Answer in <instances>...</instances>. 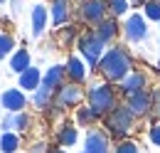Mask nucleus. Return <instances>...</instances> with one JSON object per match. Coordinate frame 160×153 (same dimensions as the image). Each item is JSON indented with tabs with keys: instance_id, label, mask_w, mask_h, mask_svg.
Returning a JSON list of instances; mask_svg holds the SVG:
<instances>
[{
	"instance_id": "obj_1",
	"label": "nucleus",
	"mask_w": 160,
	"mask_h": 153,
	"mask_svg": "<svg viewBox=\"0 0 160 153\" xmlns=\"http://www.w3.org/2000/svg\"><path fill=\"white\" fill-rule=\"evenodd\" d=\"M99 72L106 76V82H123L126 76L133 72V59L128 55L126 47H111L106 50V55L101 57V64H99Z\"/></svg>"
},
{
	"instance_id": "obj_2",
	"label": "nucleus",
	"mask_w": 160,
	"mask_h": 153,
	"mask_svg": "<svg viewBox=\"0 0 160 153\" xmlns=\"http://www.w3.org/2000/svg\"><path fill=\"white\" fill-rule=\"evenodd\" d=\"M86 101H89V106L96 111L99 119H106V116L118 106V94H116V89H113L108 82H103V84H94V87L86 92Z\"/></svg>"
},
{
	"instance_id": "obj_3",
	"label": "nucleus",
	"mask_w": 160,
	"mask_h": 153,
	"mask_svg": "<svg viewBox=\"0 0 160 153\" xmlns=\"http://www.w3.org/2000/svg\"><path fill=\"white\" fill-rule=\"evenodd\" d=\"M103 126H106V134L108 136L126 138V136L133 131V126H136V114H133L126 104H118L111 114L103 119Z\"/></svg>"
},
{
	"instance_id": "obj_4",
	"label": "nucleus",
	"mask_w": 160,
	"mask_h": 153,
	"mask_svg": "<svg viewBox=\"0 0 160 153\" xmlns=\"http://www.w3.org/2000/svg\"><path fill=\"white\" fill-rule=\"evenodd\" d=\"M77 47H79L81 57L86 59V64H89L91 69H99L101 57L106 55V45H103V42L96 37V32H94V30H89V32L79 35V42H77Z\"/></svg>"
},
{
	"instance_id": "obj_5",
	"label": "nucleus",
	"mask_w": 160,
	"mask_h": 153,
	"mask_svg": "<svg viewBox=\"0 0 160 153\" xmlns=\"http://www.w3.org/2000/svg\"><path fill=\"white\" fill-rule=\"evenodd\" d=\"M84 89H81L79 84H64V87H59L57 92H54V109H59V111H64V109H72V106H79L81 99H84Z\"/></svg>"
},
{
	"instance_id": "obj_6",
	"label": "nucleus",
	"mask_w": 160,
	"mask_h": 153,
	"mask_svg": "<svg viewBox=\"0 0 160 153\" xmlns=\"http://www.w3.org/2000/svg\"><path fill=\"white\" fill-rule=\"evenodd\" d=\"M108 13V0H81L79 18L86 25H101Z\"/></svg>"
},
{
	"instance_id": "obj_7",
	"label": "nucleus",
	"mask_w": 160,
	"mask_h": 153,
	"mask_svg": "<svg viewBox=\"0 0 160 153\" xmlns=\"http://www.w3.org/2000/svg\"><path fill=\"white\" fill-rule=\"evenodd\" d=\"M81 153H111V138L101 129H89Z\"/></svg>"
},
{
	"instance_id": "obj_8",
	"label": "nucleus",
	"mask_w": 160,
	"mask_h": 153,
	"mask_svg": "<svg viewBox=\"0 0 160 153\" xmlns=\"http://www.w3.org/2000/svg\"><path fill=\"white\" fill-rule=\"evenodd\" d=\"M123 35L128 42H143L148 37V25H145V18L140 13H131L126 18V25H123Z\"/></svg>"
},
{
	"instance_id": "obj_9",
	"label": "nucleus",
	"mask_w": 160,
	"mask_h": 153,
	"mask_svg": "<svg viewBox=\"0 0 160 153\" xmlns=\"http://www.w3.org/2000/svg\"><path fill=\"white\" fill-rule=\"evenodd\" d=\"M0 104H2V109L8 114H20L27 106V96H25V92L20 87H10V89H5L0 94Z\"/></svg>"
},
{
	"instance_id": "obj_10",
	"label": "nucleus",
	"mask_w": 160,
	"mask_h": 153,
	"mask_svg": "<svg viewBox=\"0 0 160 153\" xmlns=\"http://www.w3.org/2000/svg\"><path fill=\"white\" fill-rule=\"evenodd\" d=\"M126 106L136 114V119H138V116H148L153 111V94H150L148 89H143L138 94L128 96V99H126Z\"/></svg>"
},
{
	"instance_id": "obj_11",
	"label": "nucleus",
	"mask_w": 160,
	"mask_h": 153,
	"mask_svg": "<svg viewBox=\"0 0 160 153\" xmlns=\"http://www.w3.org/2000/svg\"><path fill=\"white\" fill-rule=\"evenodd\" d=\"M145 87H148V76L143 74V72H136V69H133V72H131V74H128V76H126V79L118 84V92L128 99V96L143 92Z\"/></svg>"
},
{
	"instance_id": "obj_12",
	"label": "nucleus",
	"mask_w": 160,
	"mask_h": 153,
	"mask_svg": "<svg viewBox=\"0 0 160 153\" xmlns=\"http://www.w3.org/2000/svg\"><path fill=\"white\" fill-rule=\"evenodd\" d=\"M64 84H67V67H64V64L49 67V69L44 72V76H42V87H47V89H52V92H57Z\"/></svg>"
},
{
	"instance_id": "obj_13",
	"label": "nucleus",
	"mask_w": 160,
	"mask_h": 153,
	"mask_svg": "<svg viewBox=\"0 0 160 153\" xmlns=\"http://www.w3.org/2000/svg\"><path fill=\"white\" fill-rule=\"evenodd\" d=\"M42 76L44 74H42L37 67H30L27 72H22V74L18 76V87H20L22 92H32V94H35L42 87Z\"/></svg>"
},
{
	"instance_id": "obj_14",
	"label": "nucleus",
	"mask_w": 160,
	"mask_h": 153,
	"mask_svg": "<svg viewBox=\"0 0 160 153\" xmlns=\"http://www.w3.org/2000/svg\"><path fill=\"white\" fill-rule=\"evenodd\" d=\"M49 15H52V25L62 27L64 22H69V18H72V3L69 0H52Z\"/></svg>"
},
{
	"instance_id": "obj_15",
	"label": "nucleus",
	"mask_w": 160,
	"mask_h": 153,
	"mask_svg": "<svg viewBox=\"0 0 160 153\" xmlns=\"http://www.w3.org/2000/svg\"><path fill=\"white\" fill-rule=\"evenodd\" d=\"M8 67H10V72H15V74L20 76L22 72H27L30 67H32V57H30V52L20 47V50H15L12 52V57L8 59Z\"/></svg>"
},
{
	"instance_id": "obj_16",
	"label": "nucleus",
	"mask_w": 160,
	"mask_h": 153,
	"mask_svg": "<svg viewBox=\"0 0 160 153\" xmlns=\"http://www.w3.org/2000/svg\"><path fill=\"white\" fill-rule=\"evenodd\" d=\"M64 67H67V76L72 79V84H84V82H86V64L81 62V57H74V55H72V57L67 59Z\"/></svg>"
},
{
	"instance_id": "obj_17",
	"label": "nucleus",
	"mask_w": 160,
	"mask_h": 153,
	"mask_svg": "<svg viewBox=\"0 0 160 153\" xmlns=\"http://www.w3.org/2000/svg\"><path fill=\"white\" fill-rule=\"evenodd\" d=\"M47 18H49V13H47L44 5H35V8H32V13H30V20H32V37H40L42 32L47 30Z\"/></svg>"
},
{
	"instance_id": "obj_18",
	"label": "nucleus",
	"mask_w": 160,
	"mask_h": 153,
	"mask_svg": "<svg viewBox=\"0 0 160 153\" xmlns=\"http://www.w3.org/2000/svg\"><path fill=\"white\" fill-rule=\"evenodd\" d=\"M94 32H96V37H99L103 45H108L111 40L118 35V22H116L113 18H106L101 25H96V27H94Z\"/></svg>"
},
{
	"instance_id": "obj_19",
	"label": "nucleus",
	"mask_w": 160,
	"mask_h": 153,
	"mask_svg": "<svg viewBox=\"0 0 160 153\" xmlns=\"http://www.w3.org/2000/svg\"><path fill=\"white\" fill-rule=\"evenodd\" d=\"M79 141V131H77V126H72V124H64V126H59V131H57V146H74Z\"/></svg>"
},
{
	"instance_id": "obj_20",
	"label": "nucleus",
	"mask_w": 160,
	"mask_h": 153,
	"mask_svg": "<svg viewBox=\"0 0 160 153\" xmlns=\"http://www.w3.org/2000/svg\"><path fill=\"white\" fill-rule=\"evenodd\" d=\"M52 104H54V92H52V89H47V87H40V89L32 94V106H35V109H40V111L49 109Z\"/></svg>"
},
{
	"instance_id": "obj_21",
	"label": "nucleus",
	"mask_w": 160,
	"mask_h": 153,
	"mask_svg": "<svg viewBox=\"0 0 160 153\" xmlns=\"http://www.w3.org/2000/svg\"><path fill=\"white\" fill-rule=\"evenodd\" d=\"M18 148H20V136L15 131H8L0 136V153H15Z\"/></svg>"
},
{
	"instance_id": "obj_22",
	"label": "nucleus",
	"mask_w": 160,
	"mask_h": 153,
	"mask_svg": "<svg viewBox=\"0 0 160 153\" xmlns=\"http://www.w3.org/2000/svg\"><path fill=\"white\" fill-rule=\"evenodd\" d=\"M96 121H99V116L91 106H79L77 109V126H94Z\"/></svg>"
},
{
	"instance_id": "obj_23",
	"label": "nucleus",
	"mask_w": 160,
	"mask_h": 153,
	"mask_svg": "<svg viewBox=\"0 0 160 153\" xmlns=\"http://www.w3.org/2000/svg\"><path fill=\"white\" fill-rule=\"evenodd\" d=\"M12 52H15V37L10 32H0V62L10 59Z\"/></svg>"
},
{
	"instance_id": "obj_24",
	"label": "nucleus",
	"mask_w": 160,
	"mask_h": 153,
	"mask_svg": "<svg viewBox=\"0 0 160 153\" xmlns=\"http://www.w3.org/2000/svg\"><path fill=\"white\" fill-rule=\"evenodd\" d=\"M143 18L160 22V0H145L143 3Z\"/></svg>"
},
{
	"instance_id": "obj_25",
	"label": "nucleus",
	"mask_w": 160,
	"mask_h": 153,
	"mask_svg": "<svg viewBox=\"0 0 160 153\" xmlns=\"http://www.w3.org/2000/svg\"><path fill=\"white\" fill-rule=\"evenodd\" d=\"M128 8H131V3H128V0H108V13H111L113 18L126 15V13H128Z\"/></svg>"
},
{
	"instance_id": "obj_26",
	"label": "nucleus",
	"mask_w": 160,
	"mask_h": 153,
	"mask_svg": "<svg viewBox=\"0 0 160 153\" xmlns=\"http://www.w3.org/2000/svg\"><path fill=\"white\" fill-rule=\"evenodd\" d=\"M32 126V116L27 114V111H20V114H15V134H22V131H27Z\"/></svg>"
},
{
	"instance_id": "obj_27",
	"label": "nucleus",
	"mask_w": 160,
	"mask_h": 153,
	"mask_svg": "<svg viewBox=\"0 0 160 153\" xmlns=\"http://www.w3.org/2000/svg\"><path fill=\"white\" fill-rule=\"evenodd\" d=\"M113 153H138V143H136V141H128V138H123L118 146L113 148Z\"/></svg>"
},
{
	"instance_id": "obj_28",
	"label": "nucleus",
	"mask_w": 160,
	"mask_h": 153,
	"mask_svg": "<svg viewBox=\"0 0 160 153\" xmlns=\"http://www.w3.org/2000/svg\"><path fill=\"white\" fill-rule=\"evenodd\" d=\"M0 129H2V134H8V131H15V114H5V116H2V121H0Z\"/></svg>"
},
{
	"instance_id": "obj_29",
	"label": "nucleus",
	"mask_w": 160,
	"mask_h": 153,
	"mask_svg": "<svg viewBox=\"0 0 160 153\" xmlns=\"http://www.w3.org/2000/svg\"><path fill=\"white\" fill-rule=\"evenodd\" d=\"M148 138H150V143H153V146H158V148H160V121H155V124L150 126Z\"/></svg>"
},
{
	"instance_id": "obj_30",
	"label": "nucleus",
	"mask_w": 160,
	"mask_h": 153,
	"mask_svg": "<svg viewBox=\"0 0 160 153\" xmlns=\"http://www.w3.org/2000/svg\"><path fill=\"white\" fill-rule=\"evenodd\" d=\"M153 111H155V116L160 119V87L153 92Z\"/></svg>"
},
{
	"instance_id": "obj_31",
	"label": "nucleus",
	"mask_w": 160,
	"mask_h": 153,
	"mask_svg": "<svg viewBox=\"0 0 160 153\" xmlns=\"http://www.w3.org/2000/svg\"><path fill=\"white\" fill-rule=\"evenodd\" d=\"M74 35H77V30H74V27H67V30L62 32V42H67V45H69V42L74 40Z\"/></svg>"
},
{
	"instance_id": "obj_32",
	"label": "nucleus",
	"mask_w": 160,
	"mask_h": 153,
	"mask_svg": "<svg viewBox=\"0 0 160 153\" xmlns=\"http://www.w3.org/2000/svg\"><path fill=\"white\" fill-rule=\"evenodd\" d=\"M30 153H47V146H44V143H35V146L30 148Z\"/></svg>"
},
{
	"instance_id": "obj_33",
	"label": "nucleus",
	"mask_w": 160,
	"mask_h": 153,
	"mask_svg": "<svg viewBox=\"0 0 160 153\" xmlns=\"http://www.w3.org/2000/svg\"><path fill=\"white\" fill-rule=\"evenodd\" d=\"M47 153H69V151H67V148H62V146H52Z\"/></svg>"
},
{
	"instance_id": "obj_34",
	"label": "nucleus",
	"mask_w": 160,
	"mask_h": 153,
	"mask_svg": "<svg viewBox=\"0 0 160 153\" xmlns=\"http://www.w3.org/2000/svg\"><path fill=\"white\" fill-rule=\"evenodd\" d=\"M128 3H140V0H128Z\"/></svg>"
},
{
	"instance_id": "obj_35",
	"label": "nucleus",
	"mask_w": 160,
	"mask_h": 153,
	"mask_svg": "<svg viewBox=\"0 0 160 153\" xmlns=\"http://www.w3.org/2000/svg\"><path fill=\"white\" fill-rule=\"evenodd\" d=\"M2 3H5V0H0V5H2Z\"/></svg>"
},
{
	"instance_id": "obj_36",
	"label": "nucleus",
	"mask_w": 160,
	"mask_h": 153,
	"mask_svg": "<svg viewBox=\"0 0 160 153\" xmlns=\"http://www.w3.org/2000/svg\"><path fill=\"white\" fill-rule=\"evenodd\" d=\"M158 64H160V59H158Z\"/></svg>"
}]
</instances>
